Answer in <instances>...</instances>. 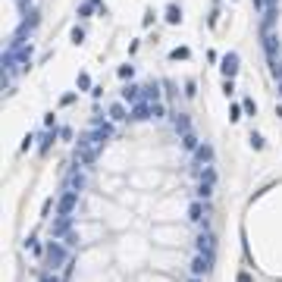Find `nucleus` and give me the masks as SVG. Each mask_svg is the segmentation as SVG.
Returning a JSON list of instances; mask_svg holds the SVG:
<instances>
[{
	"mask_svg": "<svg viewBox=\"0 0 282 282\" xmlns=\"http://www.w3.org/2000/svg\"><path fill=\"white\" fill-rule=\"evenodd\" d=\"M110 119H116V123L129 119V110H125V104H113V107H110Z\"/></svg>",
	"mask_w": 282,
	"mask_h": 282,
	"instance_id": "obj_18",
	"label": "nucleus"
},
{
	"mask_svg": "<svg viewBox=\"0 0 282 282\" xmlns=\"http://www.w3.org/2000/svg\"><path fill=\"white\" fill-rule=\"evenodd\" d=\"M22 3H25V0H22Z\"/></svg>",
	"mask_w": 282,
	"mask_h": 282,
	"instance_id": "obj_37",
	"label": "nucleus"
},
{
	"mask_svg": "<svg viewBox=\"0 0 282 282\" xmlns=\"http://www.w3.org/2000/svg\"><path fill=\"white\" fill-rule=\"evenodd\" d=\"M210 267H213V254H198L191 260V276H207Z\"/></svg>",
	"mask_w": 282,
	"mask_h": 282,
	"instance_id": "obj_5",
	"label": "nucleus"
},
{
	"mask_svg": "<svg viewBox=\"0 0 282 282\" xmlns=\"http://www.w3.org/2000/svg\"><path fill=\"white\" fill-rule=\"evenodd\" d=\"M182 148H185V151H198V148H201L198 135H194V132H185V135H182Z\"/></svg>",
	"mask_w": 282,
	"mask_h": 282,
	"instance_id": "obj_17",
	"label": "nucleus"
},
{
	"mask_svg": "<svg viewBox=\"0 0 282 282\" xmlns=\"http://www.w3.org/2000/svg\"><path fill=\"white\" fill-rule=\"evenodd\" d=\"M194 160H198L201 166H210L213 163V148H210V144H201V148L194 151Z\"/></svg>",
	"mask_w": 282,
	"mask_h": 282,
	"instance_id": "obj_11",
	"label": "nucleus"
},
{
	"mask_svg": "<svg viewBox=\"0 0 282 282\" xmlns=\"http://www.w3.org/2000/svg\"><path fill=\"white\" fill-rule=\"evenodd\" d=\"M198 198H201V201H210V198H213V182H204V179H201V188H198Z\"/></svg>",
	"mask_w": 282,
	"mask_h": 282,
	"instance_id": "obj_20",
	"label": "nucleus"
},
{
	"mask_svg": "<svg viewBox=\"0 0 282 282\" xmlns=\"http://www.w3.org/2000/svg\"><path fill=\"white\" fill-rule=\"evenodd\" d=\"M44 257H47V270H63L66 263H69V254H66V248L60 245V242H54L50 238V245H47V251H44Z\"/></svg>",
	"mask_w": 282,
	"mask_h": 282,
	"instance_id": "obj_1",
	"label": "nucleus"
},
{
	"mask_svg": "<svg viewBox=\"0 0 282 282\" xmlns=\"http://www.w3.org/2000/svg\"><path fill=\"white\" fill-rule=\"evenodd\" d=\"M41 282H60V279H57L54 270H44V273H41Z\"/></svg>",
	"mask_w": 282,
	"mask_h": 282,
	"instance_id": "obj_28",
	"label": "nucleus"
},
{
	"mask_svg": "<svg viewBox=\"0 0 282 282\" xmlns=\"http://www.w3.org/2000/svg\"><path fill=\"white\" fill-rule=\"evenodd\" d=\"M75 204H79V191H72V188H66V191L60 194V201H57V213H60V217H72Z\"/></svg>",
	"mask_w": 282,
	"mask_h": 282,
	"instance_id": "obj_2",
	"label": "nucleus"
},
{
	"mask_svg": "<svg viewBox=\"0 0 282 282\" xmlns=\"http://www.w3.org/2000/svg\"><path fill=\"white\" fill-rule=\"evenodd\" d=\"M279 97H282V79H279Z\"/></svg>",
	"mask_w": 282,
	"mask_h": 282,
	"instance_id": "obj_36",
	"label": "nucleus"
},
{
	"mask_svg": "<svg viewBox=\"0 0 282 282\" xmlns=\"http://www.w3.org/2000/svg\"><path fill=\"white\" fill-rule=\"evenodd\" d=\"M251 148H254V151H260V148H263V138H260L257 132H251Z\"/></svg>",
	"mask_w": 282,
	"mask_h": 282,
	"instance_id": "obj_27",
	"label": "nucleus"
},
{
	"mask_svg": "<svg viewBox=\"0 0 282 282\" xmlns=\"http://www.w3.org/2000/svg\"><path fill=\"white\" fill-rule=\"evenodd\" d=\"M151 107H154V119H160V116L166 113V107H163V104H151Z\"/></svg>",
	"mask_w": 282,
	"mask_h": 282,
	"instance_id": "obj_30",
	"label": "nucleus"
},
{
	"mask_svg": "<svg viewBox=\"0 0 282 282\" xmlns=\"http://www.w3.org/2000/svg\"><path fill=\"white\" fill-rule=\"evenodd\" d=\"M242 110H245L248 116H254V113H257V104H254L251 97H245V100H242Z\"/></svg>",
	"mask_w": 282,
	"mask_h": 282,
	"instance_id": "obj_23",
	"label": "nucleus"
},
{
	"mask_svg": "<svg viewBox=\"0 0 282 282\" xmlns=\"http://www.w3.org/2000/svg\"><path fill=\"white\" fill-rule=\"evenodd\" d=\"M191 282H201V276H191Z\"/></svg>",
	"mask_w": 282,
	"mask_h": 282,
	"instance_id": "obj_35",
	"label": "nucleus"
},
{
	"mask_svg": "<svg viewBox=\"0 0 282 282\" xmlns=\"http://www.w3.org/2000/svg\"><path fill=\"white\" fill-rule=\"evenodd\" d=\"M69 229H72V217H60L57 223H54V238H60V235H69Z\"/></svg>",
	"mask_w": 282,
	"mask_h": 282,
	"instance_id": "obj_12",
	"label": "nucleus"
},
{
	"mask_svg": "<svg viewBox=\"0 0 282 282\" xmlns=\"http://www.w3.org/2000/svg\"><path fill=\"white\" fill-rule=\"evenodd\" d=\"M270 72L276 75V79H282V60H273V63H270Z\"/></svg>",
	"mask_w": 282,
	"mask_h": 282,
	"instance_id": "obj_26",
	"label": "nucleus"
},
{
	"mask_svg": "<svg viewBox=\"0 0 282 282\" xmlns=\"http://www.w3.org/2000/svg\"><path fill=\"white\" fill-rule=\"evenodd\" d=\"M144 100H148V104H160V85L157 82L144 85Z\"/></svg>",
	"mask_w": 282,
	"mask_h": 282,
	"instance_id": "obj_14",
	"label": "nucleus"
},
{
	"mask_svg": "<svg viewBox=\"0 0 282 282\" xmlns=\"http://www.w3.org/2000/svg\"><path fill=\"white\" fill-rule=\"evenodd\" d=\"M229 119L238 123V119H242V107H229Z\"/></svg>",
	"mask_w": 282,
	"mask_h": 282,
	"instance_id": "obj_29",
	"label": "nucleus"
},
{
	"mask_svg": "<svg viewBox=\"0 0 282 282\" xmlns=\"http://www.w3.org/2000/svg\"><path fill=\"white\" fill-rule=\"evenodd\" d=\"M82 41H85V29H82V25H75V29H72V44H82Z\"/></svg>",
	"mask_w": 282,
	"mask_h": 282,
	"instance_id": "obj_24",
	"label": "nucleus"
},
{
	"mask_svg": "<svg viewBox=\"0 0 282 282\" xmlns=\"http://www.w3.org/2000/svg\"><path fill=\"white\" fill-rule=\"evenodd\" d=\"M123 100H125V104H138V100H144V88H138V85H125V88H123Z\"/></svg>",
	"mask_w": 282,
	"mask_h": 282,
	"instance_id": "obj_9",
	"label": "nucleus"
},
{
	"mask_svg": "<svg viewBox=\"0 0 282 282\" xmlns=\"http://www.w3.org/2000/svg\"><path fill=\"white\" fill-rule=\"evenodd\" d=\"M169 57H173V60H188V57H191V50H188V47H176V50H169Z\"/></svg>",
	"mask_w": 282,
	"mask_h": 282,
	"instance_id": "obj_22",
	"label": "nucleus"
},
{
	"mask_svg": "<svg viewBox=\"0 0 282 282\" xmlns=\"http://www.w3.org/2000/svg\"><path fill=\"white\" fill-rule=\"evenodd\" d=\"M254 6H257V10H263V0H254Z\"/></svg>",
	"mask_w": 282,
	"mask_h": 282,
	"instance_id": "obj_34",
	"label": "nucleus"
},
{
	"mask_svg": "<svg viewBox=\"0 0 282 282\" xmlns=\"http://www.w3.org/2000/svg\"><path fill=\"white\" fill-rule=\"evenodd\" d=\"M232 91H235V85H232V79H226V82H223V94H226V97H229V94H232Z\"/></svg>",
	"mask_w": 282,
	"mask_h": 282,
	"instance_id": "obj_31",
	"label": "nucleus"
},
{
	"mask_svg": "<svg viewBox=\"0 0 282 282\" xmlns=\"http://www.w3.org/2000/svg\"><path fill=\"white\" fill-rule=\"evenodd\" d=\"M263 47H267L270 60H276V50H279V38L273 35V29H263Z\"/></svg>",
	"mask_w": 282,
	"mask_h": 282,
	"instance_id": "obj_10",
	"label": "nucleus"
},
{
	"mask_svg": "<svg viewBox=\"0 0 282 282\" xmlns=\"http://www.w3.org/2000/svg\"><path fill=\"white\" fill-rule=\"evenodd\" d=\"M72 100H75V94L69 91V94H63V97H60V104H63V107H69V104H72Z\"/></svg>",
	"mask_w": 282,
	"mask_h": 282,
	"instance_id": "obj_32",
	"label": "nucleus"
},
{
	"mask_svg": "<svg viewBox=\"0 0 282 282\" xmlns=\"http://www.w3.org/2000/svg\"><path fill=\"white\" fill-rule=\"evenodd\" d=\"M238 63H242V60H238V54H235V50H229V54H226L223 60H219V69H223V75H226V79H235V75H238V69H242Z\"/></svg>",
	"mask_w": 282,
	"mask_h": 282,
	"instance_id": "obj_3",
	"label": "nucleus"
},
{
	"mask_svg": "<svg viewBox=\"0 0 282 282\" xmlns=\"http://www.w3.org/2000/svg\"><path fill=\"white\" fill-rule=\"evenodd\" d=\"M75 85H79V91H91V75L79 72V82H75Z\"/></svg>",
	"mask_w": 282,
	"mask_h": 282,
	"instance_id": "obj_21",
	"label": "nucleus"
},
{
	"mask_svg": "<svg viewBox=\"0 0 282 282\" xmlns=\"http://www.w3.org/2000/svg\"><path fill=\"white\" fill-rule=\"evenodd\" d=\"M129 119H132V123H144V119H154V107L148 104V100H138V104H132Z\"/></svg>",
	"mask_w": 282,
	"mask_h": 282,
	"instance_id": "obj_4",
	"label": "nucleus"
},
{
	"mask_svg": "<svg viewBox=\"0 0 282 282\" xmlns=\"http://www.w3.org/2000/svg\"><path fill=\"white\" fill-rule=\"evenodd\" d=\"M173 129H176L179 135L191 132V123H188V116H185V113H176V116H173Z\"/></svg>",
	"mask_w": 282,
	"mask_h": 282,
	"instance_id": "obj_13",
	"label": "nucleus"
},
{
	"mask_svg": "<svg viewBox=\"0 0 282 282\" xmlns=\"http://www.w3.org/2000/svg\"><path fill=\"white\" fill-rule=\"evenodd\" d=\"M198 254H217V235L213 232H201L198 235Z\"/></svg>",
	"mask_w": 282,
	"mask_h": 282,
	"instance_id": "obj_8",
	"label": "nucleus"
},
{
	"mask_svg": "<svg viewBox=\"0 0 282 282\" xmlns=\"http://www.w3.org/2000/svg\"><path fill=\"white\" fill-rule=\"evenodd\" d=\"M57 135H60V129H47V132H44V138H41V154L50 151V144L57 141Z\"/></svg>",
	"mask_w": 282,
	"mask_h": 282,
	"instance_id": "obj_16",
	"label": "nucleus"
},
{
	"mask_svg": "<svg viewBox=\"0 0 282 282\" xmlns=\"http://www.w3.org/2000/svg\"><path fill=\"white\" fill-rule=\"evenodd\" d=\"M132 75H135V66H119V79H132Z\"/></svg>",
	"mask_w": 282,
	"mask_h": 282,
	"instance_id": "obj_25",
	"label": "nucleus"
},
{
	"mask_svg": "<svg viewBox=\"0 0 282 282\" xmlns=\"http://www.w3.org/2000/svg\"><path fill=\"white\" fill-rule=\"evenodd\" d=\"M82 185H85V176L79 173V169H72V173H69V179H66V188H72V191H79Z\"/></svg>",
	"mask_w": 282,
	"mask_h": 282,
	"instance_id": "obj_15",
	"label": "nucleus"
},
{
	"mask_svg": "<svg viewBox=\"0 0 282 282\" xmlns=\"http://www.w3.org/2000/svg\"><path fill=\"white\" fill-rule=\"evenodd\" d=\"M38 29V13H29V16H25V19H22V25H19V31H16V41H25V35H31V31H35Z\"/></svg>",
	"mask_w": 282,
	"mask_h": 282,
	"instance_id": "obj_6",
	"label": "nucleus"
},
{
	"mask_svg": "<svg viewBox=\"0 0 282 282\" xmlns=\"http://www.w3.org/2000/svg\"><path fill=\"white\" fill-rule=\"evenodd\" d=\"M238 282H254V279L248 276V273H238Z\"/></svg>",
	"mask_w": 282,
	"mask_h": 282,
	"instance_id": "obj_33",
	"label": "nucleus"
},
{
	"mask_svg": "<svg viewBox=\"0 0 282 282\" xmlns=\"http://www.w3.org/2000/svg\"><path fill=\"white\" fill-rule=\"evenodd\" d=\"M188 217H191L194 223H204V219L210 217V204L207 201H194L191 207H188Z\"/></svg>",
	"mask_w": 282,
	"mask_h": 282,
	"instance_id": "obj_7",
	"label": "nucleus"
},
{
	"mask_svg": "<svg viewBox=\"0 0 282 282\" xmlns=\"http://www.w3.org/2000/svg\"><path fill=\"white\" fill-rule=\"evenodd\" d=\"M163 19H166L169 25H179V22H182V10H179L176 3H173V6H166V16H163Z\"/></svg>",
	"mask_w": 282,
	"mask_h": 282,
	"instance_id": "obj_19",
	"label": "nucleus"
}]
</instances>
